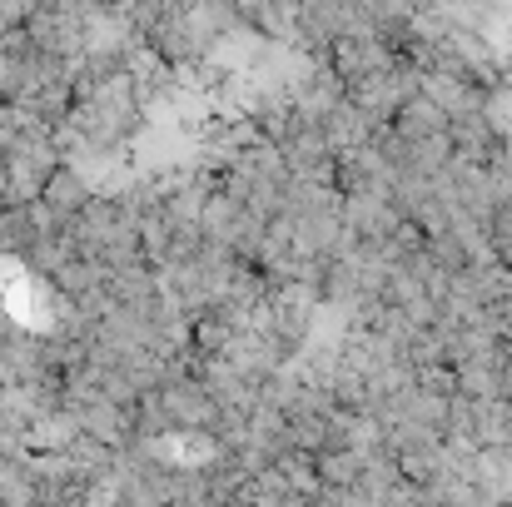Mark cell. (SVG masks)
I'll return each instance as SVG.
<instances>
[{
  "label": "cell",
  "mask_w": 512,
  "mask_h": 507,
  "mask_svg": "<svg viewBox=\"0 0 512 507\" xmlns=\"http://www.w3.org/2000/svg\"><path fill=\"white\" fill-rule=\"evenodd\" d=\"M40 194H45L50 214H60V219H75V214L90 209V189H85V179H80L75 169H55V174L45 179Z\"/></svg>",
  "instance_id": "cell-1"
}]
</instances>
